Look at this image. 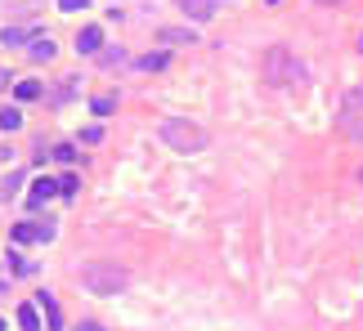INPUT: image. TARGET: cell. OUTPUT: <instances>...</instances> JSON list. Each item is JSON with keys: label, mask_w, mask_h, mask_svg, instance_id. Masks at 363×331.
I'll use <instances>...</instances> for the list:
<instances>
[{"label": "cell", "mask_w": 363, "mask_h": 331, "mask_svg": "<svg viewBox=\"0 0 363 331\" xmlns=\"http://www.w3.org/2000/svg\"><path fill=\"white\" fill-rule=\"evenodd\" d=\"M260 77L269 85H301L305 81V63L296 59L287 45H269L260 54Z\"/></svg>", "instance_id": "cell-1"}, {"label": "cell", "mask_w": 363, "mask_h": 331, "mask_svg": "<svg viewBox=\"0 0 363 331\" xmlns=\"http://www.w3.org/2000/svg\"><path fill=\"white\" fill-rule=\"evenodd\" d=\"M126 282H130V273L121 269V264H108V260L81 264V287L90 291V296H121Z\"/></svg>", "instance_id": "cell-2"}, {"label": "cell", "mask_w": 363, "mask_h": 331, "mask_svg": "<svg viewBox=\"0 0 363 331\" xmlns=\"http://www.w3.org/2000/svg\"><path fill=\"white\" fill-rule=\"evenodd\" d=\"M161 144H166L170 153H202V148L211 144V135H206L202 126H193L188 117H166L161 121Z\"/></svg>", "instance_id": "cell-3"}, {"label": "cell", "mask_w": 363, "mask_h": 331, "mask_svg": "<svg viewBox=\"0 0 363 331\" xmlns=\"http://www.w3.org/2000/svg\"><path fill=\"white\" fill-rule=\"evenodd\" d=\"M341 135L355 139V144H363V90L355 85V90H346V99H341V117H337Z\"/></svg>", "instance_id": "cell-4"}, {"label": "cell", "mask_w": 363, "mask_h": 331, "mask_svg": "<svg viewBox=\"0 0 363 331\" xmlns=\"http://www.w3.org/2000/svg\"><path fill=\"white\" fill-rule=\"evenodd\" d=\"M59 193V179H50V175H41V179H32V193H27V206H32V211H41L45 202H50V197Z\"/></svg>", "instance_id": "cell-5"}, {"label": "cell", "mask_w": 363, "mask_h": 331, "mask_svg": "<svg viewBox=\"0 0 363 331\" xmlns=\"http://www.w3.org/2000/svg\"><path fill=\"white\" fill-rule=\"evenodd\" d=\"M99 50H103V27L99 23L81 27V32H76V54H99Z\"/></svg>", "instance_id": "cell-6"}, {"label": "cell", "mask_w": 363, "mask_h": 331, "mask_svg": "<svg viewBox=\"0 0 363 331\" xmlns=\"http://www.w3.org/2000/svg\"><path fill=\"white\" fill-rule=\"evenodd\" d=\"M179 9H184V18H193V23H206V18H215L220 0H179Z\"/></svg>", "instance_id": "cell-7"}, {"label": "cell", "mask_w": 363, "mask_h": 331, "mask_svg": "<svg viewBox=\"0 0 363 331\" xmlns=\"http://www.w3.org/2000/svg\"><path fill=\"white\" fill-rule=\"evenodd\" d=\"M36 309H45V323H50V331H63V309H59V300H54L50 291H41V296H36Z\"/></svg>", "instance_id": "cell-8"}, {"label": "cell", "mask_w": 363, "mask_h": 331, "mask_svg": "<svg viewBox=\"0 0 363 331\" xmlns=\"http://www.w3.org/2000/svg\"><path fill=\"white\" fill-rule=\"evenodd\" d=\"M157 41L161 45H197V32H193V27H161Z\"/></svg>", "instance_id": "cell-9"}, {"label": "cell", "mask_w": 363, "mask_h": 331, "mask_svg": "<svg viewBox=\"0 0 363 331\" xmlns=\"http://www.w3.org/2000/svg\"><path fill=\"white\" fill-rule=\"evenodd\" d=\"M27 54H32L36 63H50V59H54V41H50V36H32V45H27Z\"/></svg>", "instance_id": "cell-10"}, {"label": "cell", "mask_w": 363, "mask_h": 331, "mask_svg": "<svg viewBox=\"0 0 363 331\" xmlns=\"http://www.w3.org/2000/svg\"><path fill=\"white\" fill-rule=\"evenodd\" d=\"M18 327L23 331H41V309L36 305H18Z\"/></svg>", "instance_id": "cell-11"}, {"label": "cell", "mask_w": 363, "mask_h": 331, "mask_svg": "<svg viewBox=\"0 0 363 331\" xmlns=\"http://www.w3.org/2000/svg\"><path fill=\"white\" fill-rule=\"evenodd\" d=\"M14 94H18V103L41 99V81H18V85H14Z\"/></svg>", "instance_id": "cell-12"}, {"label": "cell", "mask_w": 363, "mask_h": 331, "mask_svg": "<svg viewBox=\"0 0 363 331\" xmlns=\"http://www.w3.org/2000/svg\"><path fill=\"white\" fill-rule=\"evenodd\" d=\"M18 126H23V112H18V108H0V130H9V135H14Z\"/></svg>", "instance_id": "cell-13"}, {"label": "cell", "mask_w": 363, "mask_h": 331, "mask_svg": "<svg viewBox=\"0 0 363 331\" xmlns=\"http://www.w3.org/2000/svg\"><path fill=\"white\" fill-rule=\"evenodd\" d=\"M27 229H32V242H50L54 238V224L50 220H45V224L41 220H27Z\"/></svg>", "instance_id": "cell-14"}, {"label": "cell", "mask_w": 363, "mask_h": 331, "mask_svg": "<svg viewBox=\"0 0 363 331\" xmlns=\"http://www.w3.org/2000/svg\"><path fill=\"white\" fill-rule=\"evenodd\" d=\"M50 157H54V162H63V166H72V162H76V148H72V144H54Z\"/></svg>", "instance_id": "cell-15"}, {"label": "cell", "mask_w": 363, "mask_h": 331, "mask_svg": "<svg viewBox=\"0 0 363 331\" xmlns=\"http://www.w3.org/2000/svg\"><path fill=\"white\" fill-rule=\"evenodd\" d=\"M90 108H94V117H108V112L117 108V99H112V94H99V99H94Z\"/></svg>", "instance_id": "cell-16"}, {"label": "cell", "mask_w": 363, "mask_h": 331, "mask_svg": "<svg viewBox=\"0 0 363 331\" xmlns=\"http://www.w3.org/2000/svg\"><path fill=\"white\" fill-rule=\"evenodd\" d=\"M23 41H27L23 27H5V32H0V45H23Z\"/></svg>", "instance_id": "cell-17"}, {"label": "cell", "mask_w": 363, "mask_h": 331, "mask_svg": "<svg viewBox=\"0 0 363 331\" xmlns=\"http://www.w3.org/2000/svg\"><path fill=\"white\" fill-rule=\"evenodd\" d=\"M139 68H144V72H161V68H166V54H144Z\"/></svg>", "instance_id": "cell-18"}, {"label": "cell", "mask_w": 363, "mask_h": 331, "mask_svg": "<svg viewBox=\"0 0 363 331\" xmlns=\"http://www.w3.org/2000/svg\"><path fill=\"white\" fill-rule=\"evenodd\" d=\"M76 188H81V179H76V175H63L59 179V193L63 197H76Z\"/></svg>", "instance_id": "cell-19"}, {"label": "cell", "mask_w": 363, "mask_h": 331, "mask_svg": "<svg viewBox=\"0 0 363 331\" xmlns=\"http://www.w3.org/2000/svg\"><path fill=\"white\" fill-rule=\"evenodd\" d=\"M18 184H23V175H18V170H9V179H5V188H0V197H14Z\"/></svg>", "instance_id": "cell-20"}, {"label": "cell", "mask_w": 363, "mask_h": 331, "mask_svg": "<svg viewBox=\"0 0 363 331\" xmlns=\"http://www.w3.org/2000/svg\"><path fill=\"white\" fill-rule=\"evenodd\" d=\"M121 59H126V54H121V50H103V54H99V63H103V68H117Z\"/></svg>", "instance_id": "cell-21"}, {"label": "cell", "mask_w": 363, "mask_h": 331, "mask_svg": "<svg viewBox=\"0 0 363 331\" xmlns=\"http://www.w3.org/2000/svg\"><path fill=\"white\" fill-rule=\"evenodd\" d=\"M63 14H76V9H90V0H59Z\"/></svg>", "instance_id": "cell-22"}, {"label": "cell", "mask_w": 363, "mask_h": 331, "mask_svg": "<svg viewBox=\"0 0 363 331\" xmlns=\"http://www.w3.org/2000/svg\"><path fill=\"white\" fill-rule=\"evenodd\" d=\"M9 238H14V242H32V229H27V224H14V233H9Z\"/></svg>", "instance_id": "cell-23"}, {"label": "cell", "mask_w": 363, "mask_h": 331, "mask_svg": "<svg viewBox=\"0 0 363 331\" xmlns=\"http://www.w3.org/2000/svg\"><path fill=\"white\" fill-rule=\"evenodd\" d=\"M76 331H103V327H99V323H81Z\"/></svg>", "instance_id": "cell-24"}, {"label": "cell", "mask_w": 363, "mask_h": 331, "mask_svg": "<svg viewBox=\"0 0 363 331\" xmlns=\"http://www.w3.org/2000/svg\"><path fill=\"white\" fill-rule=\"evenodd\" d=\"M5 85H9V72H5V68H0V90H5Z\"/></svg>", "instance_id": "cell-25"}, {"label": "cell", "mask_w": 363, "mask_h": 331, "mask_svg": "<svg viewBox=\"0 0 363 331\" xmlns=\"http://www.w3.org/2000/svg\"><path fill=\"white\" fill-rule=\"evenodd\" d=\"M323 5H341V0H323Z\"/></svg>", "instance_id": "cell-26"}, {"label": "cell", "mask_w": 363, "mask_h": 331, "mask_svg": "<svg viewBox=\"0 0 363 331\" xmlns=\"http://www.w3.org/2000/svg\"><path fill=\"white\" fill-rule=\"evenodd\" d=\"M269 5H283V0H269Z\"/></svg>", "instance_id": "cell-27"}, {"label": "cell", "mask_w": 363, "mask_h": 331, "mask_svg": "<svg viewBox=\"0 0 363 331\" xmlns=\"http://www.w3.org/2000/svg\"><path fill=\"white\" fill-rule=\"evenodd\" d=\"M0 331H5V318H0Z\"/></svg>", "instance_id": "cell-28"}, {"label": "cell", "mask_w": 363, "mask_h": 331, "mask_svg": "<svg viewBox=\"0 0 363 331\" xmlns=\"http://www.w3.org/2000/svg\"><path fill=\"white\" fill-rule=\"evenodd\" d=\"M359 50H363V41H359Z\"/></svg>", "instance_id": "cell-29"}, {"label": "cell", "mask_w": 363, "mask_h": 331, "mask_svg": "<svg viewBox=\"0 0 363 331\" xmlns=\"http://www.w3.org/2000/svg\"><path fill=\"white\" fill-rule=\"evenodd\" d=\"M359 175H363V170H359Z\"/></svg>", "instance_id": "cell-30"}]
</instances>
